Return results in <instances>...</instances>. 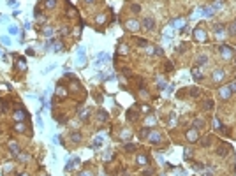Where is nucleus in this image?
<instances>
[{
    "mask_svg": "<svg viewBox=\"0 0 236 176\" xmlns=\"http://www.w3.org/2000/svg\"><path fill=\"white\" fill-rule=\"evenodd\" d=\"M27 111H23V109H16L14 111V118L18 120V122H23V120H27Z\"/></svg>",
    "mask_w": 236,
    "mask_h": 176,
    "instance_id": "f257e3e1",
    "label": "nucleus"
},
{
    "mask_svg": "<svg viewBox=\"0 0 236 176\" xmlns=\"http://www.w3.org/2000/svg\"><path fill=\"white\" fill-rule=\"evenodd\" d=\"M143 25H145V28L152 30V28H153V19H152V18H145V21H143Z\"/></svg>",
    "mask_w": 236,
    "mask_h": 176,
    "instance_id": "f03ea898",
    "label": "nucleus"
},
{
    "mask_svg": "<svg viewBox=\"0 0 236 176\" xmlns=\"http://www.w3.org/2000/svg\"><path fill=\"white\" fill-rule=\"evenodd\" d=\"M222 77H224V70H215V72H213V79H215V81H217V79H222Z\"/></svg>",
    "mask_w": 236,
    "mask_h": 176,
    "instance_id": "7ed1b4c3",
    "label": "nucleus"
},
{
    "mask_svg": "<svg viewBox=\"0 0 236 176\" xmlns=\"http://www.w3.org/2000/svg\"><path fill=\"white\" fill-rule=\"evenodd\" d=\"M9 148H11V151L14 153V157H18V155H19V150H18L16 143H11V144H9Z\"/></svg>",
    "mask_w": 236,
    "mask_h": 176,
    "instance_id": "20e7f679",
    "label": "nucleus"
},
{
    "mask_svg": "<svg viewBox=\"0 0 236 176\" xmlns=\"http://www.w3.org/2000/svg\"><path fill=\"white\" fill-rule=\"evenodd\" d=\"M0 42H2L4 46H9V44H11V39L5 37V35H2V37H0Z\"/></svg>",
    "mask_w": 236,
    "mask_h": 176,
    "instance_id": "39448f33",
    "label": "nucleus"
},
{
    "mask_svg": "<svg viewBox=\"0 0 236 176\" xmlns=\"http://www.w3.org/2000/svg\"><path fill=\"white\" fill-rule=\"evenodd\" d=\"M14 130H16V132H25V125H23V123H16V125H14Z\"/></svg>",
    "mask_w": 236,
    "mask_h": 176,
    "instance_id": "423d86ee",
    "label": "nucleus"
},
{
    "mask_svg": "<svg viewBox=\"0 0 236 176\" xmlns=\"http://www.w3.org/2000/svg\"><path fill=\"white\" fill-rule=\"evenodd\" d=\"M127 27H129L130 30H137V23H136V21H129V23H127Z\"/></svg>",
    "mask_w": 236,
    "mask_h": 176,
    "instance_id": "0eeeda50",
    "label": "nucleus"
},
{
    "mask_svg": "<svg viewBox=\"0 0 236 176\" xmlns=\"http://www.w3.org/2000/svg\"><path fill=\"white\" fill-rule=\"evenodd\" d=\"M71 139H72L74 143H76V141H81V136H79V134H72V136H71Z\"/></svg>",
    "mask_w": 236,
    "mask_h": 176,
    "instance_id": "6e6552de",
    "label": "nucleus"
},
{
    "mask_svg": "<svg viewBox=\"0 0 236 176\" xmlns=\"http://www.w3.org/2000/svg\"><path fill=\"white\" fill-rule=\"evenodd\" d=\"M9 34H11V35H16V34H18V28H16V27H9Z\"/></svg>",
    "mask_w": 236,
    "mask_h": 176,
    "instance_id": "1a4fd4ad",
    "label": "nucleus"
},
{
    "mask_svg": "<svg viewBox=\"0 0 236 176\" xmlns=\"http://www.w3.org/2000/svg\"><path fill=\"white\" fill-rule=\"evenodd\" d=\"M51 34H53V30H51V28H44V35H46V37H49Z\"/></svg>",
    "mask_w": 236,
    "mask_h": 176,
    "instance_id": "9d476101",
    "label": "nucleus"
},
{
    "mask_svg": "<svg viewBox=\"0 0 236 176\" xmlns=\"http://www.w3.org/2000/svg\"><path fill=\"white\" fill-rule=\"evenodd\" d=\"M196 127H197V129H199V127H203V122H201V120H197V122H196Z\"/></svg>",
    "mask_w": 236,
    "mask_h": 176,
    "instance_id": "9b49d317",
    "label": "nucleus"
},
{
    "mask_svg": "<svg viewBox=\"0 0 236 176\" xmlns=\"http://www.w3.org/2000/svg\"><path fill=\"white\" fill-rule=\"evenodd\" d=\"M21 176H27V174H21Z\"/></svg>",
    "mask_w": 236,
    "mask_h": 176,
    "instance_id": "f8f14e48",
    "label": "nucleus"
}]
</instances>
